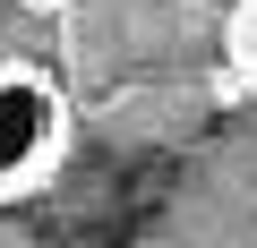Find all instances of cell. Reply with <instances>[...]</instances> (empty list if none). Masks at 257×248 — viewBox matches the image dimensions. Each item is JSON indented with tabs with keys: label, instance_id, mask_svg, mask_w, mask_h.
Masks as SVG:
<instances>
[{
	"label": "cell",
	"instance_id": "cell-1",
	"mask_svg": "<svg viewBox=\"0 0 257 248\" xmlns=\"http://www.w3.org/2000/svg\"><path fill=\"white\" fill-rule=\"evenodd\" d=\"M69 129H77L69 86L43 60L9 52V60H0V205H26V197H43L60 180Z\"/></svg>",
	"mask_w": 257,
	"mask_h": 248
},
{
	"label": "cell",
	"instance_id": "cell-2",
	"mask_svg": "<svg viewBox=\"0 0 257 248\" xmlns=\"http://www.w3.org/2000/svg\"><path fill=\"white\" fill-rule=\"evenodd\" d=\"M223 60H231V86L257 103V0H231V18H223Z\"/></svg>",
	"mask_w": 257,
	"mask_h": 248
},
{
	"label": "cell",
	"instance_id": "cell-3",
	"mask_svg": "<svg viewBox=\"0 0 257 248\" xmlns=\"http://www.w3.org/2000/svg\"><path fill=\"white\" fill-rule=\"evenodd\" d=\"M26 9H35V18H52V9H60V0H26Z\"/></svg>",
	"mask_w": 257,
	"mask_h": 248
}]
</instances>
